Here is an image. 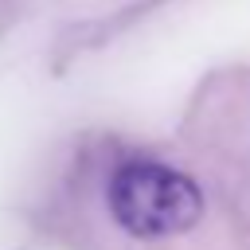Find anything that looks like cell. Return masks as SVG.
Instances as JSON below:
<instances>
[{"instance_id": "cell-1", "label": "cell", "mask_w": 250, "mask_h": 250, "mask_svg": "<svg viewBox=\"0 0 250 250\" xmlns=\"http://www.w3.org/2000/svg\"><path fill=\"white\" fill-rule=\"evenodd\" d=\"M105 203L113 223L133 238H172L191 230L203 215V195L195 180L145 156L117 164Z\"/></svg>"}]
</instances>
